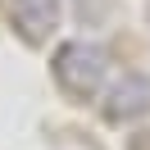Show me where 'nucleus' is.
<instances>
[{
  "instance_id": "nucleus-1",
  "label": "nucleus",
  "mask_w": 150,
  "mask_h": 150,
  "mask_svg": "<svg viewBox=\"0 0 150 150\" xmlns=\"http://www.w3.org/2000/svg\"><path fill=\"white\" fill-rule=\"evenodd\" d=\"M105 50L96 46V41H68V46H59L55 55V77L59 86H64L68 96H77V100H86V96L100 91L105 82Z\"/></svg>"
},
{
  "instance_id": "nucleus-2",
  "label": "nucleus",
  "mask_w": 150,
  "mask_h": 150,
  "mask_svg": "<svg viewBox=\"0 0 150 150\" xmlns=\"http://www.w3.org/2000/svg\"><path fill=\"white\" fill-rule=\"evenodd\" d=\"M146 109H150V77H141V73H127V77L109 91V105H105V114H109L114 123L141 118Z\"/></svg>"
},
{
  "instance_id": "nucleus-3",
  "label": "nucleus",
  "mask_w": 150,
  "mask_h": 150,
  "mask_svg": "<svg viewBox=\"0 0 150 150\" xmlns=\"http://www.w3.org/2000/svg\"><path fill=\"white\" fill-rule=\"evenodd\" d=\"M14 18L28 41H46L59 28V0H14Z\"/></svg>"
}]
</instances>
